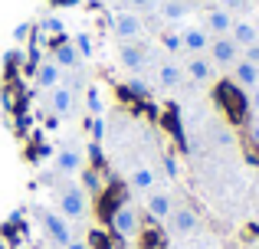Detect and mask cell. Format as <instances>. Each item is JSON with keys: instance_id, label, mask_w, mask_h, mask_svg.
<instances>
[{"instance_id": "6da1fadb", "label": "cell", "mask_w": 259, "mask_h": 249, "mask_svg": "<svg viewBox=\"0 0 259 249\" xmlns=\"http://www.w3.org/2000/svg\"><path fill=\"white\" fill-rule=\"evenodd\" d=\"M56 210L63 213L66 220H85L89 217V193L79 184H66L63 190L56 193Z\"/></svg>"}, {"instance_id": "7a4b0ae2", "label": "cell", "mask_w": 259, "mask_h": 249, "mask_svg": "<svg viewBox=\"0 0 259 249\" xmlns=\"http://www.w3.org/2000/svg\"><path fill=\"white\" fill-rule=\"evenodd\" d=\"M112 30L121 43H141V36H145V20H141V13L121 7V10L112 13Z\"/></svg>"}, {"instance_id": "3957f363", "label": "cell", "mask_w": 259, "mask_h": 249, "mask_svg": "<svg viewBox=\"0 0 259 249\" xmlns=\"http://www.w3.org/2000/svg\"><path fill=\"white\" fill-rule=\"evenodd\" d=\"M108 223H112V233L118 239H128V243H132V239H138V233H141V217H138V210H135L132 204H118L112 210V220H108Z\"/></svg>"}, {"instance_id": "277c9868", "label": "cell", "mask_w": 259, "mask_h": 249, "mask_svg": "<svg viewBox=\"0 0 259 249\" xmlns=\"http://www.w3.org/2000/svg\"><path fill=\"white\" fill-rule=\"evenodd\" d=\"M207 59L217 69H233V63L243 59V49L233 43V36H213L210 39V49H207Z\"/></svg>"}, {"instance_id": "5b68a950", "label": "cell", "mask_w": 259, "mask_h": 249, "mask_svg": "<svg viewBox=\"0 0 259 249\" xmlns=\"http://www.w3.org/2000/svg\"><path fill=\"white\" fill-rule=\"evenodd\" d=\"M233 20H236V13H230L227 7H220L217 0H210V4L203 7V23L200 26L210 33V36H230Z\"/></svg>"}, {"instance_id": "8992f818", "label": "cell", "mask_w": 259, "mask_h": 249, "mask_svg": "<svg viewBox=\"0 0 259 249\" xmlns=\"http://www.w3.org/2000/svg\"><path fill=\"white\" fill-rule=\"evenodd\" d=\"M43 230H46V236L53 239L56 246H66V243H72V226H69V220L63 217L59 210H46L43 213Z\"/></svg>"}, {"instance_id": "52a82bcc", "label": "cell", "mask_w": 259, "mask_h": 249, "mask_svg": "<svg viewBox=\"0 0 259 249\" xmlns=\"http://www.w3.org/2000/svg\"><path fill=\"white\" fill-rule=\"evenodd\" d=\"M164 223H167V233H171V236H187V233H194L197 226H200V217H197L194 207H174Z\"/></svg>"}, {"instance_id": "ba28073f", "label": "cell", "mask_w": 259, "mask_h": 249, "mask_svg": "<svg viewBox=\"0 0 259 249\" xmlns=\"http://www.w3.org/2000/svg\"><path fill=\"white\" fill-rule=\"evenodd\" d=\"M46 105H50V112L56 118H72L76 115V92H72L69 85H56V89H50V95H46Z\"/></svg>"}, {"instance_id": "9c48e42d", "label": "cell", "mask_w": 259, "mask_h": 249, "mask_svg": "<svg viewBox=\"0 0 259 249\" xmlns=\"http://www.w3.org/2000/svg\"><path fill=\"white\" fill-rule=\"evenodd\" d=\"M181 69H184V76H187L194 85H210L217 79V66L210 63L207 56H187V63H184Z\"/></svg>"}, {"instance_id": "30bf717a", "label": "cell", "mask_w": 259, "mask_h": 249, "mask_svg": "<svg viewBox=\"0 0 259 249\" xmlns=\"http://www.w3.org/2000/svg\"><path fill=\"white\" fill-rule=\"evenodd\" d=\"M53 167H56L63 177H79L85 171V154L79 147H63V151L53 158Z\"/></svg>"}, {"instance_id": "8fae6325", "label": "cell", "mask_w": 259, "mask_h": 249, "mask_svg": "<svg viewBox=\"0 0 259 249\" xmlns=\"http://www.w3.org/2000/svg\"><path fill=\"white\" fill-rule=\"evenodd\" d=\"M210 39L213 36H210L203 26H184L181 30V46H184V53H190V56H207Z\"/></svg>"}, {"instance_id": "7c38bea8", "label": "cell", "mask_w": 259, "mask_h": 249, "mask_svg": "<svg viewBox=\"0 0 259 249\" xmlns=\"http://www.w3.org/2000/svg\"><path fill=\"white\" fill-rule=\"evenodd\" d=\"M145 210H148V217H151V220L164 223V220L171 217V210H174V197L167 190H148L145 193Z\"/></svg>"}, {"instance_id": "4fadbf2b", "label": "cell", "mask_w": 259, "mask_h": 249, "mask_svg": "<svg viewBox=\"0 0 259 249\" xmlns=\"http://www.w3.org/2000/svg\"><path fill=\"white\" fill-rule=\"evenodd\" d=\"M118 63L125 66L128 72H145V66H148V49L141 43H121V49H118Z\"/></svg>"}, {"instance_id": "5bb4252c", "label": "cell", "mask_w": 259, "mask_h": 249, "mask_svg": "<svg viewBox=\"0 0 259 249\" xmlns=\"http://www.w3.org/2000/svg\"><path fill=\"white\" fill-rule=\"evenodd\" d=\"M230 36H233V43L240 46V49H246V46L259 43V23H256V20H249V17H236Z\"/></svg>"}, {"instance_id": "9a60e30c", "label": "cell", "mask_w": 259, "mask_h": 249, "mask_svg": "<svg viewBox=\"0 0 259 249\" xmlns=\"http://www.w3.org/2000/svg\"><path fill=\"white\" fill-rule=\"evenodd\" d=\"M154 13H158V17L164 20L167 26H177L181 20H187V13H190V0H158Z\"/></svg>"}, {"instance_id": "2e32d148", "label": "cell", "mask_w": 259, "mask_h": 249, "mask_svg": "<svg viewBox=\"0 0 259 249\" xmlns=\"http://www.w3.org/2000/svg\"><path fill=\"white\" fill-rule=\"evenodd\" d=\"M230 76H233V82L240 85L243 92H253L256 85H259V66L249 63V59H240V63H233Z\"/></svg>"}, {"instance_id": "e0dca14e", "label": "cell", "mask_w": 259, "mask_h": 249, "mask_svg": "<svg viewBox=\"0 0 259 249\" xmlns=\"http://www.w3.org/2000/svg\"><path fill=\"white\" fill-rule=\"evenodd\" d=\"M154 180H158V174H154L151 164H135L132 171H128V187H132L135 193L154 190Z\"/></svg>"}, {"instance_id": "ac0fdd59", "label": "cell", "mask_w": 259, "mask_h": 249, "mask_svg": "<svg viewBox=\"0 0 259 249\" xmlns=\"http://www.w3.org/2000/svg\"><path fill=\"white\" fill-rule=\"evenodd\" d=\"M53 63H56L59 66V69H79V66H82V53H79L76 49V43H59L56 46V49H53Z\"/></svg>"}, {"instance_id": "d6986e66", "label": "cell", "mask_w": 259, "mask_h": 249, "mask_svg": "<svg viewBox=\"0 0 259 249\" xmlns=\"http://www.w3.org/2000/svg\"><path fill=\"white\" fill-rule=\"evenodd\" d=\"M181 82H184V69L177 66V59H164V63L158 66V85L164 92H174Z\"/></svg>"}, {"instance_id": "ffe728a7", "label": "cell", "mask_w": 259, "mask_h": 249, "mask_svg": "<svg viewBox=\"0 0 259 249\" xmlns=\"http://www.w3.org/2000/svg\"><path fill=\"white\" fill-rule=\"evenodd\" d=\"M36 85L39 89H56V85H63V69H59L53 59H43V63L36 66Z\"/></svg>"}, {"instance_id": "44dd1931", "label": "cell", "mask_w": 259, "mask_h": 249, "mask_svg": "<svg viewBox=\"0 0 259 249\" xmlns=\"http://www.w3.org/2000/svg\"><path fill=\"white\" fill-rule=\"evenodd\" d=\"M102 109H105V102H102L99 85H89V89H85V112L95 118V115H102Z\"/></svg>"}, {"instance_id": "7402d4cb", "label": "cell", "mask_w": 259, "mask_h": 249, "mask_svg": "<svg viewBox=\"0 0 259 249\" xmlns=\"http://www.w3.org/2000/svg\"><path fill=\"white\" fill-rule=\"evenodd\" d=\"M125 89L132 92V95H141V98H145V95H151V82H145V79H138V76H135V79H128V82H125Z\"/></svg>"}, {"instance_id": "603a6c76", "label": "cell", "mask_w": 259, "mask_h": 249, "mask_svg": "<svg viewBox=\"0 0 259 249\" xmlns=\"http://www.w3.org/2000/svg\"><path fill=\"white\" fill-rule=\"evenodd\" d=\"M121 4H125L128 10H135V13H154L158 0H121Z\"/></svg>"}, {"instance_id": "cb8c5ba5", "label": "cell", "mask_w": 259, "mask_h": 249, "mask_svg": "<svg viewBox=\"0 0 259 249\" xmlns=\"http://www.w3.org/2000/svg\"><path fill=\"white\" fill-rule=\"evenodd\" d=\"M213 141H217V147H233L236 144V134L230 131V128H217V131H213Z\"/></svg>"}, {"instance_id": "d4e9b609", "label": "cell", "mask_w": 259, "mask_h": 249, "mask_svg": "<svg viewBox=\"0 0 259 249\" xmlns=\"http://www.w3.org/2000/svg\"><path fill=\"white\" fill-rule=\"evenodd\" d=\"M82 190H85V193H99V190H102V180H99V174H92V171H82Z\"/></svg>"}, {"instance_id": "484cf974", "label": "cell", "mask_w": 259, "mask_h": 249, "mask_svg": "<svg viewBox=\"0 0 259 249\" xmlns=\"http://www.w3.org/2000/svg\"><path fill=\"white\" fill-rule=\"evenodd\" d=\"M161 43H164V49H167V53L184 49V46H181V33H164V36H161Z\"/></svg>"}, {"instance_id": "4316f807", "label": "cell", "mask_w": 259, "mask_h": 249, "mask_svg": "<svg viewBox=\"0 0 259 249\" xmlns=\"http://www.w3.org/2000/svg\"><path fill=\"white\" fill-rule=\"evenodd\" d=\"M217 4H220V7H227L230 13H240V10H246V4H249V0H217Z\"/></svg>"}, {"instance_id": "83f0119b", "label": "cell", "mask_w": 259, "mask_h": 249, "mask_svg": "<svg viewBox=\"0 0 259 249\" xmlns=\"http://www.w3.org/2000/svg\"><path fill=\"white\" fill-rule=\"evenodd\" d=\"M92 134H95L99 141L105 138V118H102V115H95V118H92Z\"/></svg>"}, {"instance_id": "f1b7e54d", "label": "cell", "mask_w": 259, "mask_h": 249, "mask_svg": "<svg viewBox=\"0 0 259 249\" xmlns=\"http://www.w3.org/2000/svg\"><path fill=\"white\" fill-rule=\"evenodd\" d=\"M246 131H249V141H253V144L259 147V118H256V115L249 118V128H246Z\"/></svg>"}, {"instance_id": "f546056e", "label": "cell", "mask_w": 259, "mask_h": 249, "mask_svg": "<svg viewBox=\"0 0 259 249\" xmlns=\"http://www.w3.org/2000/svg\"><path fill=\"white\" fill-rule=\"evenodd\" d=\"M26 36H30V23H20V26H13V39H17V43H23Z\"/></svg>"}, {"instance_id": "4dcf8cb0", "label": "cell", "mask_w": 259, "mask_h": 249, "mask_svg": "<svg viewBox=\"0 0 259 249\" xmlns=\"http://www.w3.org/2000/svg\"><path fill=\"white\" fill-rule=\"evenodd\" d=\"M243 59H249V63H256V66H259V43L246 46V49H243Z\"/></svg>"}, {"instance_id": "1f68e13d", "label": "cell", "mask_w": 259, "mask_h": 249, "mask_svg": "<svg viewBox=\"0 0 259 249\" xmlns=\"http://www.w3.org/2000/svg\"><path fill=\"white\" fill-rule=\"evenodd\" d=\"M249 112H253V115L259 118V85H256L253 92H249Z\"/></svg>"}, {"instance_id": "d6a6232c", "label": "cell", "mask_w": 259, "mask_h": 249, "mask_svg": "<svg viewBox=\"0 0 259 249\" xmlns=\"http://www.w3.org/2000/svg\"><path fill=\"white\" fill-rule=\"evenodd\" d=\"M164 171H167V177H171V180L177 177V161L171 158V154H167V158H164Z\"/></svg>"}, {"instance_id": "836d02e7", "label": "cell", "mask_w": 259, "mask_h": 249, "mask_svg": "<svg viewBox=\"0 0 259 249\" xmlns=\"http://www.w3.org/2000/svg\"><path fill=\"white\" fill-rule=\"evenodd\" d=\"M63 249H89V243L85 239H72V243H66Z\"/></svg>"}, {"instance_id": "e575fe53", "label": "cell", "mask_w": 259, "mask_h": 249, "mask_svg": "<svg viewBox=\"0 0 259 249\" xmlns=\"http://www.w3.org/2000/svg\"><path fill=\"white\" fill-rule=\"evenodd\" d=\"M253 220H256V226H259V197H256V204H253Z\"/></svg>"}, {"instance_id": "d590c367", "label": "cell", "mask_w": 259, "mask_h": 249, "mask_svg": "<svg viewBox=\"0 0 259 249\" xmlns=\"http://www.w3.org/2000/svg\"><path fill=\"white\" fill-rule=\"evenodd\" d=\"M190 4H210V0H190Z\"/></svg>"}, {"instance_id": "8d00e7d4", "label": "cell", "mask_w": 259, "mask_h": 249, "mask_svg": "<svg viewBox=\"0 0 259 249\" xmlns=\"http://www.w3.org/2000/svg\"><path fill=\"white\" fill-rule=\"evenodd\" d=\"M26 249H36V246H26Z\"/></svg>"}]
</instances>
